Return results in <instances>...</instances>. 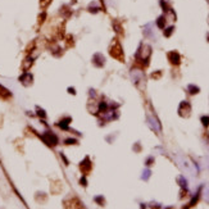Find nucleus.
Wrapping results in <instances>:
<instances>
[{
  "label": "nucleus",
  "instance_id": "412c9836",
  "mask_svg": "<svg viewBox=\"0 0 209 209\" xmlns=\"http://www.w3.org/2000/svg\"><path fill=\"white\" fill-rule=\"evenodd\" d=\"M201 123H203L205 127L209 126V117L208 115H203V117H201Z\"/></svg>",
  "mask_w": 209,
  "mask_h": 209
},
{
  "label": "nucleus",
  "instance_id": "5701e85b",
  "mask_svg": "<svg viewBox=\"0 0 209 209\" xmlns=\"http://www.w3.org/2000/svg\"><path fill=\"white\" fill-rule=\"evenodd\" d=\"M76 143H77V140H75V139H67L66 141H64L66 145H73V144H76Z\"/></svg>",
  "mask_w": 209,
  "mask_h": 209
},
{
  "label": "nucleus",
  "instance_id": "9d476101",
  "mask_svg": "<svg viewBox=\"0 0 209 209\" xmlns=\"http://www.w3.org/2000/svg\"><path fill=\"white\" fill-rule=\"evenodd\" d=\"M90 167H91V164H90V159H89V158H86V159L81 163V164H80V169H81V171L86 175V173L90 171Z\"/></svg>",
  "mask_w": 209,
  "mask_h": 209
},
{
  "label": "nucleus",
  "instance_id": "4468645a",
  "mask_svg": "<svg viewBox=\"0 0 209 209\" xmlns=\"http://www.w3.org/2000/svg\"><path fill=\"white\" fill-rule=\"evenodd\" d=\"M69 122H71V118H66V120L60 121L59 123H58V126H59L60 128H63V130H68V124H69Z\"/></svg>",
  "mask_w": 209,
  "mask_h": 209
},
{
  "label": "nucleus",
  "instance_id": "f257e3e1",
  "mask_svg": "<svg viewBox=\"0 0 209 209\" xmlns=\"http://www.w3.org/2000/svg\"><path fill=\"white\" fill-rule=\"evenodd\" d=\"M150 55H152V46L147 44H141L139 48V51L136 54V58L143 62H145V64H147V60H149Z\"/></svg>",
  "mask_w": 209,
  "mask_h": 209
},
{
  "label": "nucleus",
  "instance_id": "0eeeda50",
  "mask_svg": "<svg viewBox=\"0 0 209 209\" xmlns=\"http://www.w3.org/2000/svg\"><path fill=\"white\" fill-rule=\"evenodd\" d=\"M19 81H21L22 83H23L24 86H30L32 81H34V77H32L31 73H27V72H24L23 73V76H21L19 77Z\"/></svg>",
  "mask_w": 209,
  "mask_h": 209
},
{
  "label": "nucleus",
  "instance_id": "c756f323",
  "mask_svg": "<svg viewBox=\"0 0 209 209\" xmlns=\"http://www.w3.org/2000/svg\"><path fill=\"white\" fill-rule=\"evenodd\" d=\"M208 23H209V17H208Z\"/></svg>",
  "mask_w": 209,
  "mask_h": 209
},
{
  "label": "nucleus",
  "instance_id": "ddd939ff",
  "mask_svg": "<svg viewBox=\"0 0 209 209\" xmlns=\"http://www.w3.org/2000/svg\"><path fill=\"white\" fill-rule=\"evenodd\" d=\"M0 96H3V98H10L12 94L8 89H5L4 86L0 85Z\"/></svg>",
  "mask_w": 209,
  "mask_h": 209
},
{
  "label": "nucleus",
  "instance_id": "9b49d317",
  "mask_svg": "<svg viewBox=\"0 0 209 209\" xmlns=\"http://www.w3.org/2000/svg\"><path fill=\"white\" fill-rule=\"evenodd\" d=\"M87 10L90 13H98L99 10H100V6H99V3L98 1H92V3H90L89 6H87Z\"/></svg>",
  "mask_w": 209,
  "mask_h": 209
},
{
  "label": "nucleus",
  "instance_id": "4be33fe9",
  "mask_svg": "<svg viewBox=\"0 0 209 209\" xmlns=\"http://www.w3.org/2000/svg\"><path fill=\"white\" fill-rule=\"evenodd\" d=\"M51 3V0H40V5H41V8H46L48 5H49Z\"/></svg>",
  "mask_w": 209,
  "mask_h": 209
},
{
  "label": "nucleus",
  "instance_id": "7ed1b4c3",
  "mask_svg": "<svg viewBox=\"0 0 209 209\" xmlns=\"http://www.w3.org/2000/svg\"><path fill=\"white\" fill-rule=\"evenodd\" d=\"M41 137H43L44 143L46 144V145H49V146H54V145H57L58 144L57 135H54L53 132H50V131H46V132H45Z\"/></svg>",
  "mask_w": 209,
  "mask_h": 209
},
{
  "label": "nucleus",
  "instance_id": "393cba45",
  "mask_svg": "<svg viewBox=\"0 0 209 209\" xmlns=\"http://www.w3.org/2000/svg\"><path fill=\"white\" fill-rule=\"evenodd\" d=\"M37 115H38V117H41V118L46 117V114H45V112L43 110V109H37Z\"/></svg>",
  "mask_w": 209,
  "mask_h": 209
},
{
  "label": "nucleus",
  "instance_id": "a211bd4d",
  "mask_svg": "<svg viewBox=\"0 0 209 209\" xmlns=\"http://www.w3.org/2000/svg\"><path fill=\"white\" fill-rule=\"evenodd\" d=\"M113 27H114V30H115V32H117V34H123L121 24H118L117 22H113Z\"/></svg>",
  "mask_w": 209,
  "mask_h": 209
},
{
  "label": "nucleus",
  "instance_id": "6e6552de",
  "mask_svg": "<svg viewBox=\"0 0 209 209\" xmlns=\"http://www.w3.org/2000/svg\"><path fill=\"white\" fill-rule=\"evenodd\" d=\"M92 60H94V64L96 67H103L104 66V57H103V54H100V53H96L95 55H94V58H92Z\"/></svg>",
  "mask_w": 209,
  "mask_h": 209
},
{
  "label": "nucleus",
  "instance_id": "1a4fd4ad",
  "mask_svg": "<svg viewBox=\"0 0 209 209\" xmlns=\"http://www.w3.org/2000/svg\"><path fill=\"white\" fill-rule=\"evenodd\" d=\"M147 121H149V124H150V127H152L153 130L160 131V123H159V121L157 120L155 117H149L147 118Z\"/></svg>",
  "mask_w": 209,
  "mask_h": 209
},
{
  "label": "nucleus",
  "instance_id": "dca6fc26",
  "mask_svg": "<svg viewBox=\"0 0 209 209\" xmlns=\"http://www.w3.org/2000/svg\"><path fill=\"white\" fill-rule=\"evenodd\" d=\"M173 31H175V27L173 26H171V27H168V28H166L164 30V36L166 37H169L171 35L173 34Z\"/></svg>",
  "mask_w": 209,
  "mask_h": 209
},
{
  "label": "nucleus",
  "instance_id": "f3484780",
  "mask_svg": "<svg viewBox=\"0 0 209 209\" xmlns=\"http://www.w3.org/2000/svg\"><path fill=\"white\" fill-rule=\"evenodd\" d=\"M178 182H180V185H181L184 189L187 187V181H186V180L182 177V176H180V177H178Z\"/></svg>",
  "mask_w": 209,
  "mask_h": 209
},
{
  "label": "nucleus",
  "instance_id": "39448f33",
  "mask_svg": "<svg viewBox=\"0 0 209 209\" xmlns=\"http://www.w3.org/2000/svg\"><path fill=\"white\" fill-rule=\"evenodd\" d=\"M131 76H132L134 81L136 85H139V82H145V77H144V73L139 69H132L131 72Z\"/></svg>",
  "mask_w": 209,
  "mask_h": 209
},
{
  "label": "nucleus",
  "instance_id": "c85d7f7f",
  "mask_svg": "<svg viewBox=\"0 0 209 209\" xmlns=\"http://www.w3.org/2000/svg\"><path fill=\"white\" fill-rule=\"evenodd\" d=\"M68 91L71 92V94H75V90H73L72 87H69V89H68Z\"/></svg>",
  "mask_w": 209,
  "mask_h": 209
},
{
  "label": "nucleus",
  "instance_id": "20e7f679",
  "mask_svg": "<svg viewBox=\"0 0 209 209\" xmlns=\"http://www.w3.org/2000/svg\"><path fill=\"white\" fill-rule=\"evenodd\" d=\"M191 113V105L189 101H181L180 104V108H178V114L184 118H187Z\"/></svg>",
  "mask_w": 209,
  "mask_h": 209
},
{
  "label": "nucleus",
  "instance_id": "f8f14e48",
  "mask_svg": "<svg viewBox=\"0 0 209 209\" xmlns=\"http://www.w3.org/2000/svg\"><path fill=\"white\" fill-rule=\"evenodd\" d=\"M166 15H160V17H158V19H157V26H158V28H160V30H163V28L166 27Z\"/></svg>",
  "mask_w": 209,
  "mask_h": 209
},
{
  "label": "nucleus",
  "instance_id": "6ab92c4d",
  "mask_svg": "<svg viewBox=\"0 0 209 209\" xmlns=\"http://www.w3.org/2000/svg\"><path fill=\"white\" fill-rule=\"evenodd\" d=\"M199 196H200V191H199V192H198V194H196V195H195V196H194V198H192V200L190 201V207H192V205H195V204H196V203H198V200H199Z\"/></svg>",
  "mask_w": 209,
  "mask_h": 209
},
{
  "label": "nucleus",
  "instance_id": "cd10ccee",
  "mask_svg": "<svg viewBox=\"0 0 209 209\" xmlns=\"http://www.w3.org/2000/svg\"><path fill=\"white\" fill-rule=\"evenodd\" d=\"M81 185H82V186H86V178H85V177L81 178Z\"/></svg>",
  "mask_w": 209,
  "mask_h": 209
},
{
  "label": "nucleus",
  "instance_id": "2eb2a0df",
  "mask_svg": "<svg viewBox=\"0 0 209 209\" xmlns=\"http://www.w3.org/2000/svg\"><path fill=\"white\" fill-rule=\"evenodd\" d=\"M189 92L192 94V95L198 94V92H199V87H198V86H195V85H189Z\"/></svg>",
  "mask_w": 209,
  "mask_h": 209
},
{
  "label": "nucleus",
  "instance_id": "f03ea898",
  "mask_svg": "<svg viewBox=\"0 0 209 209\" xmlns=\"http://www.w3.org/2000/svg\"><path fill=\"white\" fill-rule=\"evenodd\" d=\"M109 53H110V55L115 58L117 60H121V62H123L124 59V55H123V50H122V46L121 44L118 43V40H115L110 45V49H109Z\"/></svg>",
  "mask_w": 209,
  "mask_h": 209
},
{
  "label": "nucleus",
  "instance_id": "a878e982",
  "mask_svg": "<svg viewBox=\"0 0 209 209\" xmlns=\"http://www.w3.org/2000/svg\"><path fill=\"white\" fill-rule=\"evenodd\" d=\"M160 76H162V72H160V71H158V72H157V73H153V75H152V77H153V78H159Z\"/></svg>",
  "mask_w": 209,
  "mask_h": 209
},
{
  "label": "nucleus",
  "instance_id": "bb28decb",
  "mask_svg": "<svg viewBox=\"0 0 209 209\" xmlns=\"http://www.w3.org/2000/svg\"><path fill=\"white\" fill-rule=\"evenodd\" d=\"M153 162H154V158H153V157H150V158H147V159H146V166H150V164H153Z\"/></svg>",
  "mask_w": 209,
  "mask_h": 209
},
{
  "label": "nucleus",
  "instance_id": "aec40b11",
  "mask_svg": "<svg viewBox=\"0 0 209 209\" xmlns=\"http://www.w3.org/2000/svg\"><path fill=\"white\" fill-rule=\"evenodd\" d=\"M150 173H152V172H150V169H145V171L143 172V176H141V178L146 181V180L150 177Z\"/></svg>",
  "mask_w": 209,
  "mask_h": 209
},
{
  "label": "nucleus",
  "instance_id": "b1692460",
  "mask_svg": "<svg viewBox=\"0 0 209 209\" xmlns=\"http://www.w3.org/2000/svg\"><path fill=\"white\" fill-rule=\"evenodd\" d=\"M95 201H96V203H100V205H104V198H103V196H96L95 198Z\"/></svg>",
  "mask_w": 209,
  "mask_h": 209
},
{
  "label": "nucleus",
  "instance_id": "423d86ee",
  "mask_svg": "<svg viewBox=\"0 0 209 209\" xmlns=\"http://www.w3.org/2000/svg\"><path fill=\"white\" fill-rule=\"evenodd\" d=\"M167 55H168L169 62H171L172 64H175V66H178V64L181 63V57H180V54L177 53V51H169Z\"/></svg>",
  "mask_w": 209,
  "mask_h": 209
}]
</instances>
